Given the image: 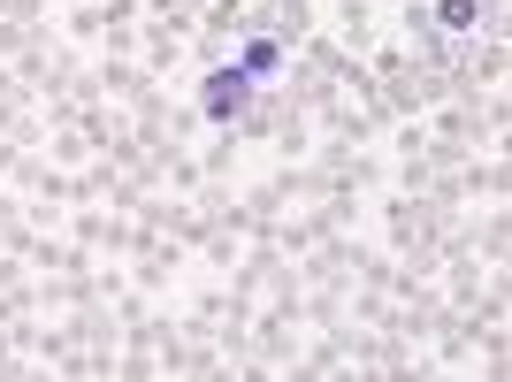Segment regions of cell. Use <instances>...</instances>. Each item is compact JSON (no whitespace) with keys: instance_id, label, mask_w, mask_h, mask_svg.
<instances>
[{"instance_id":"1","label":"cell","mask_w":512,"mask_h":382,"mask_svg":"<svg viewBox=\"0 0 512 382\" xmlns=\"http://www.w3.org/2000/svg\"><path fill=\"white\" fill-rule=\"evenodd\" d=\"M253 77H245V69H237V62H222V69H214V77H207V85H199V107H207V123H237V115H245V107H253Z\"/></svg>"},{"instance_id":"2","label":"cell","mask_w":512,"mask_h":382,"mask_svg":"<svg viewBox=\"0 0 512 382\" xmlns=\"http://www.w3.org/2000/svg\"><path fill=\"white\" fill-rule=\"evenodd\" d=\"M237 69H245L253 85H268V77H283V46L276 39H253L245 54H237Z\"/></svg>"},{"instance_id":"3","label":"cell","mask_w":512,"mask_h":382,"mask_svg":"<svg viewBox=\"0 0 512 382\" xmlns=\"http://www.w3.org/2000/svg\"><path fill=\"white\" fill-rule=\"evenodd\" d=\"M436 16H444L451 31H467V23H474V0H444V8H436Z\"/></svg>"}]
</instances>
